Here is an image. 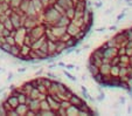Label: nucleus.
Segmentation results:
<instances>
[{
	"mask_svg": "<svg viewBox=\"0 0 132 116\" xmlns=\"http://www.w3.org/2000/svg\"><path fill=\"white\" fill-rule=\"evenodd\" d=\"M111 12H112V8H110V10H108L106 12L104 13V14H105V15H109V14H110V13H111Z\"/></svg>",
	"mask_w": 132,
	"mask_h": 116,
	"instance_id": "nucleus-14",
	"label": "nucleus"
},
{
	"mask_svg": "<svg viewBox=\"0 0 132 116\" xmlns=\"http://www.w3.org/2000/svg\"><path fill=\"white\" fill-rule=\"evenodd\" d=\"M57 66H61V67H64L65 65H64V63H63V62H59V63H57Z\"/></svg>",
	"mask_w": 132,
	"mask_h": 116,
	"instance_id": "nucleus-18",
	"label": "nucleus"
},
{
	"mask_svg": "<svg viewBox=\"0 0 132 116\" xmlns=\"http://www.w3.org/2000/svg\"><path fill=\"white\" fill-rule=\"evenodd\" d=\"M109 29L110 30H115V29H117V27H116V26H111V27H109Z\"/></svg>",
	"mask_w": 132,
	"mask_h": 116,
	"instance_id": "nucleus-17",
	"label": "nucleus"
},
{
	"mask_svg": "<svg viewBox=\"0 0 132 116\" xmlns=\"http://www.w3.org/2000/svg\"><path fill=\"white\" fill-rule=\"evenodd\" d=\"M64 67H65V68H68L69 71H71V69H75V66L74 65H65Z\"/></svg>",
	"mask_w": 132,
	"mask_h": 116,
	"instance_id": "nucleus-9",
	"label": "nucleus"
},
{
	"mask_svg": "<svg viewBox=\"0 0 132 116\" xmlns=\"http://www.w3.org/2000/svg\"><path fill=\"white\" fill-rule=\"evenodd\" d=\"M4 90H5V87H3V88H0V94L3 93V91H4Z\"/></svg>",
	"mask_w": 132,
	"mask_h": 116,
	"instance_id": "nucleus-21",
	"label": "nucleus"
},
{
	"mask_svg": "<svg viewBox=\"0 0 132 116\" xmlns=\"http://www.w3.org/2000/svg\"><path fill=\"white\" fill-rule=\"evenodd\" d=\"M18 71H19V73H23V72H26V68H23L22 67V68H19Z\"/></svg>",
	"mask_w": 132,
	"mask_h": 116,
	"instance_id": "nucleus-13",
	"label": "nucleus"
},
{
	"mask_svg": "<svg viewBox=\"0 0 132 116\" xmlns=\"http://www.w3.org/2000/svg\"><path fill=\"white\" fill-rule=\"evenodd\" d=\"M105 29H106L105 27H100V28L97 29V32H98V33H102V32H105Z\"/></svg>",
	"mask_w": 132,
	"mask_h": 116,
	"instance_id": "nucleus-11",
	"label": "nucleus"
},
{
	"mask_svg": "<svg viewBox=\"0 0 132 116\" xmlns=\"http://www.w3.org/2000/svg\"><path fill=\"white\" fill-rule=\"evenodd\" d=\"M63 73H64V75L67 76V78L69 79V80H71V81H76V78H75V76H72L71 74L69 73V72H65V71H64V72H63Z\"/></svg>",
	"mask_w": 132,
	"mask_h": 116,
	"instance_id": "nucleus-7",
	"label": "nucleus"
},
{
	"mask_svg": "<svg viewBox=\"0 0 132 116\" xmlns=\"http://www.w3.org/2000/svg\"><path fill=\"white\" fill-rule=\"evenodd\" d=\"M47 76H50V78H56V76H55L53 73H47Z\"/></svg>",
	"mask_w": 132,
	"mask_h": 116,
	"instance_id": "nucleus-15",
	"label": "nucleus"
},
{
	"mask_svg": "<svg viewBox=\"0 0 132 116\" xmlns=\"http://www.w3.org/2000/svg\"><path fill=\"white\" fill-rule=\"evenodd\" d=\"M95 6L97 8H100V7H102V6H103V4L102 3H97V4H95Z\"/></svg>",
	"mask_w": 132,
	"mask_h": 116,
	"instance_id": "nucleus-12",
	"label": "nucleus"
},
{
	"mask_svg": "<svg viewBox=\"0 0 132 116\" xmlns=\"http://www.w3.org/2000/svg\"><path fill=\"white\" fill-rule=\"evenodd\" d=\"M13 79V73L12 72H10V73H8V78H7V81H11Z\"/></svg>",
	"mask_w": 132,
	"mask_h": 116,
	"instance_id": "nucleus-10",
	"label": "nucleus"
},
{
	"mask_svg": "<svg viewBox=\"0 0 132 116\" xmlns=\"http://www.w3.org/2000/svg\"><path fill=\"white\" fill-rule=\"evenodd\" d=\"M12 46L13 45H10L8 42H3L1 45H0V49H3L4 52H6V53H10L11 52V48H12Z\"/></svg>",
	"mask_w": 132,
	"mask_h": 116,
	"instance_id": "nucleus-6",
	"label": "nucleus"
},
{
	"mask_svg": "<svg viewBox=\"0 0 132 116\" xmlns=\"http://www.w3.org/2000/svg\"><path fill=\"white\" fill-rule=\"evenodd\" d=\"M82 80H83V81L87 80V75H84V74H83V75H82Z\"/></svg>",
	"mask_w": 132,
	"mask_h": 116,
	"instance_id": "nucleus-19",
	"label": "nucleus"
},
{
	"mask_svg": "<svg viewBox=\"0 0 132 116\" xmlns=\"http://www.w3.org/2000/svg\"><path fill=\"white\" fill-rule=\"evenodd\" d=\"M104 96H105L104 93H101V95L97 97V100H98V101H103V100H104Z\"/></svg>",
	"mask_w": 132,
	"mask_h": 116,
	"instance_id": "nucleus-8",
	"label": "nucleus"
},
{
	"mask_svg": "<svg viewBox=\"0 0 132 116\" xmlns=\"http://www.w3.org/2000/svg\"><path fill=\"white\" fill-rule=\"evenodd\" d=\"M88 69H89L90 74H91L92 76L100 73V67H97V66H95V65H92V63H88Z\"/></svg>",
	"mask_w": 132,
	"mask_h": 116,
	"instance_id": "nucleus-4",
	"label": "nucleus"
},
{
	"mask_svg": "<svg viewBox=\"0 0 132 116\" xmlns=\"http://www.w3.org/2000/svg\"><path fill=\"white\" fill-rule=\"evenodd\" d=\"M14 109L16 110L18 115H26L28 113V110H29V107L26 106V103H19L16 106V108Z\"/></svg>",
	"mask_w": 132,
	"mask_h": 116,
	"instance_id": "nucleus-2",
	"label": "nucleus"
},
{
	"mask_svg": "<svg viewBox=\"0 0 132 116\" xmlns=\"http://www.w3.org/2000/svg\"><path fill=\"white\" fill-rule=\"evenodd\" d=\"M47 102L50 108H57L59 107V102H56V98H54L53 96H47Z\"/></svg>",
	"mask_w": 132,
	"mask_h": 116,
	"instance_id": "nucleus-5",
	"label": "nucleus"
},
{
	"mask_svg": "<svg viewBox=\"0 0 132 116\" xmlns=\"http://www.w3.org/2000/svg\"><path fill=\"white\" fill-rule=\"evenodd\" d=\"M69 102H70V104H72V106H75V107H81V106H83V104H85V102L83 101L82 98L78 97V96L75 95V94H72L69 97Z\"/></svg>",
	"mask_w": 132,
	"mask_h": 116,
	"instance_id": "nucleus-1",
	"label": "nucleus"
},
{
	"mask_svg": "<svg viewBox=\"0 0 132 116\" xmlns=\"http://www.w3.org/2000/svg\"><path fill=\"white\" fill-rule=\"evenodd\" d=\"M123 17H124V13H122V14H119L118 15V18H117V20H120V19L123 18Z\"/></svg>",
	"mask_w": 132,
	"mask_h": 116,
	"instance_id": "nucleus-16",
	"label": "nucleus"
},
{
	"mask_svg": "<svg viewBox=\"0 0 132 116\" xmlns=\"http://www.w3.org/2000/svg\"><path fill=\"white\" fill-rule=\"evenodd\" d=\"M75 53H76V54H78V53H81V49H76V51H75Z\"/></svg>",
	"mask_w": 132,
	"mask_h": 116,
	"instance_id": "nucleus-22",
	"label": "nucleus"
},
{
	"mask_svg": "<svg viewBox=\"0 0 132 116\" xmlns=\"http://www.w3.org/2000/svg\"><path fill=\"white\" fill-rule=\"evenodd\" d=\"M119 101H120V102H122V103H124V102H125V98L120 97V98H119Z\"/></svg>",
	"mask_w": 132,
	"mask_h": 116,
	"instance_id": "nucleus-20",
	"label": "nucleus"
},
{
	"mask_svg": "<svg viewBox=\"0 0 132 116\" xmlns=\"http://www.w3.org/2000/svg\"><path fill=\"white\" fill-rule=\"evenodd\" d=\"M6 101H7V103L10 104L12 108H16V106L19 104V100H18V96L12 95V94H11L10 96H7Z\"/></svg>",
	"mask_w": 132,
	"mask_h": 116,
	"instance_id": "nucleus-3",
	"label": "nucleus"
}]
</instances>
